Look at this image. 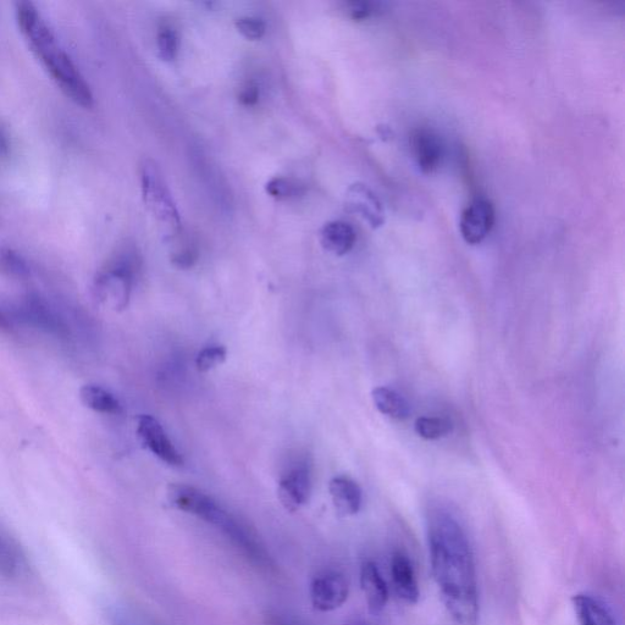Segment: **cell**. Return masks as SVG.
<instances>
[{"instance_id":"obj_1","label":"cell","mask_w":625,"mask_h":625,"mask_svg":"<svg viewBox=\"0 0 625 625\" xmlns=\"http://www.w3.org/2000/svg\"><path fill=\"white\" fill-rule=\"evenodd\" d=\"M428 541L431 571L448 613L459 624H477V571L462 525L450 513L435 511L429 517Z\"/></svg>"},{"instance_id":"obj_2","label":"cell","mask_w":625,"mask_h":625,"mask_svg":"<svg viewBox=\"0 0 625 625\" xmlns=\"http://www.w3.org/2000/svg\"><path fill=\"white\" fill-rule=\"evenodd\" d=\"M15 15L22 36L55 84L71 101L81 107L91 108L94 98L90 85L73 60L60 47L41 11L32 2H18L15 4Z\"/></svg>"},{"instance_id":"obj_3","label":"cell","mask_w":625,"mask_h":625,"mask_svg":"<svg viewBox=\"0 0 625 625\" xmlns=\"http://www.w3.org/2000/svg\"><path fill=\"white\" fill-rule=\"evenodd\" d=\"M140 268L134 247L125 245L103 265L93 280L94 298L102 306L120 312L129 306L132 286Z\"/></svg>"},{"instance_id":"obj_4","label":"cell","mask_w":625,"mask_h":625,"mask_svg":"<svg viewBox=\"0 0 625 625\" xmlns=\"http://www.w3.org/2000/svg\"><path fill=\"white\" fill-rule=\"evenodd\" d=\"M141 186L143 201L170 236H178L181 231V218L173 195L165 181L162 170L152 159L141 165Z\"/></svg>"},{"instance_id":"obj_5","label":"cell","mask_w":625,"mask_h":625,"mask_svg":"<svg viewBox=\"0 0 625 625\" xmlns=\"http://www.w3.org/2000/svg\"><path fill=\"white\" fill-rule=\"evenodd\" d=\"M5 308L15 324L30 326L32 329L40 330L57 339H68L70 335L69 326L62 315L49 304L46 298L36 293H27Z\"/></svg>"},{"instance_id":"obj_6","label":"cell","mask_w":625,"mask_h":625,"mask_svg":"<svg viewBox=\"0 0 625 625\" xmlns=\"http://www.w3.org/2000/svg\"><path fill=\"white\" fill-rule=\"evenodd\" d=\"M350 585L344 574L326 571L315 575L309 588L312 606L319 612H333L346 604Z\"/></svg>"},{"instance_id":"obj_7","label":"cell","mask_w":625,"mask_h":625,"mask_svg":"<svg viewBox=\"0 0 625 625\" xmlns=\"http://www.w3.org/2000/svg\"><path fill=\"white\" fill-rule=\"evenodd\" d=\"M495 208L488 199H475L463 210L459 230L468 245H479L494 229Z\"/></svg>"},{"instance_id":"obj_8","label":"cell","mask_w":625,"mask_h":625,"mask_svg":"<svg viewBox=\"0 0 625 625\" xmlns=\"http://www.w3.org/2000/svg\"><path fill=\"white\" fill-rule=\"evenodd\" d=\"M137 435L143 446L169 466L180 467L184 464V458L176 450L173 442L169 440L167 433L156 418L151 416L138 417Z\"/></svg>"},{"instance_id":"obj_9","label":"cell","mask_w":625,"mask_h":625,"mask_svg":"<svg viewBox=\"0 0 625 625\" xmlns=\"http://www.w3.org/2000/svg\"><path fill=\"white\" fill-rule=\"evenodd\" d=\"M409 145H411L413 158L423 174H433L440 168L444 160L445 149L440 136L435 131L427 127L413 130Z\"/></svg>"},{"instance_id":"obj_10","label":"cell","mask_w":625,"mask_h":625,"mask_svg":"<svg viewBox=\"0 0 625 625\" xmlns=\"http://www.w3.org/2000/svg\"><path fill=\"white\" fill-rule=\"evenodd\" d=\"M312 484L309 470L303 464L293 467L281 478L278 496L282 507L297 512L306 505L311 496Z\"/></svg>"},{"instance_id":"obj_11","label":"cell","mask_w":625,"mask_h":625,"mask_svg":"<svg viewBox=\"0 0 625 625\" xmlns=\"http://www.w3.org/2000/svg\"><path fill=\"white\" fill-rule=\"evenodd\" d=\"M29 560L24 547L8 530L0 527V578L20 580L29 572Z\"/></svg>"},{"instance_id":"obj_12","label":"cell","mask_w":625,"mask_h":625,"mask_svg":"<svg viewBox=\"0 0 625 625\" xmlns=\"http://www.w3.org/2000/svg\"><path fill=\"white\" fill-rule=\"evenodd\" d=\"M346 203L352 212L361 215L373 228H380L384 224L383 204L367 185L355 184L348 188Z\"/></svg>"},{"instance_id":"obj_13","label":"cell","mask_w":625,"mask_h":625,"mask_svg":"<svg viewBox=\"0 0 625 625\" xmlns=\"http://www.w3.org/2000/svg\"><path fill=\"white\" fill-rule=\"evenodd\" d=\"M391 578L396 594L406 604L414 605L419 600V586L412 561L403 552H395L391 561Z\"/></svg>"},{"instance_id":"obj_14","label":"cell","mask_w":625,"mask_h":625,"mask_svg":"<svg viewBox=\"0 0 625 625\" xmlns=\"http://www.w3.org/2000/svg\"><path fill=\"white\" fill-rule=\"evenodd\" d=\"M361 588L367 601L368 610L378 616L385 610L389 601V589L378 566L374 562H365L361 568Z\"/></svg>"},{"instance_id":"obj_15","label":"cell","mask_w":625,"mask_h":625,"mask_svg":"<svg viewBox=\"0 0 625 625\" xmlns=\"http://www.w3.org/2000/svg\"><path fill=\"white\" fill-rule=\"evenodd\" d=\"M329 491L339 516L351 517L361 511L363 494L355 480L336 477L330 481Z\"/></svg>"},{"instance_id":"obj_16","label":"cell","mask_w":625,"mask_h":625,"mask_svg":"<svg viewBox=\"0 0 625 625\" xmlns=\"http://www.w3.org/2000/svg\"><path fill=\"white\" fill-rule=\"evenodd\" d=\"M356 240L355 229L345 221H331L324 226L320 234L322 246L335 256H345L355 247Z\"/></svg>"},{"instance_id":"obj_17","label":"cell","mask_w":625,"mask_h":625,"mask_svg":"<svg viewBox=\"0 0 625 625\" xmlns=\"http://www.w3.org/2000/svg\"><path fill=\"white\" fill-rule=\"evenodd\" d=\"M572 604L579 625H617L611 611L591 595H574Z\"/></svg>"},{"instance_id":"obj_18","label":"cell","mask_w":625,"mask_h":625,"mask_svg":"<svg viewBox=\"0 0 625 625\" xmlns=\"http://www.w3.org/2000/svg\"><path fill=\"white\" fill-rule=\"evenodd\" d=\"M373 401L376 408L384 416L395 420H405L411 414V406L406 398L389 387H376L373 390Z\"/></svg>"},{"instance_id":"obj_19","label":"cell","mask_w":625,"mask_h":625,"mask_svg":"<svg viewBox=\"0 0 625 625\" xmlns=\"http://www.w3.org/2000/svg\"><path fill=\"white\" fill-rule=\"evenodd\" d=\"M82 403L92 411L102 414H119L121 405L112 392L98 385H85L80 390Z\"/></svg>"},{"instance_id":"obj_20","label":"cell","mask_w":625,"mask_h":625,"mask_svg":"<svg viewBox=\"0 0 625 625\" xmlns=\"http://www.w3.org/2000/svg\"><path fill=\"white\" fill-rule=\"evenodd\" d=\"M0 275L11 280H27L31 276V268L26 259L18 251L0 243Z\"/></svg>"},{"instance_id":"obj_21","label":"cell","mask_w":625,"mask_h":625,"mask_svg":"<svg viewBox=\"0 0 625 625\" xmlns=\"http://www.w3.org/2000/svg\"><path fill=\"white\" fill-rule=\"evenodd\" d=\"M414 429L424 440H439L452 433V423L446 418L420 417L414 424Z\"/></svg>"},{"instance_id":"obj_22","label":"cell","mask_w":625,"mask_h":625,"mask_svg":"<svg viewBox=\"0 0 625 625\" xmlns=\"http://www.w3.org/2000/svg\"><path fill=\"white\" fill-rule=\"evenodd\" d=\"M157 48L160 59L171 62L179 52V38L170 27L160 30L157 38Z\"/></svg>"},{"instance_id":"obj_23","label":"cell","mask_w":625,"mask_h":625,"mask_svg":"<svg viewBox=\"0 0 625 625\" xmlns=\"http://www.w3.org/2000/svg\"><path fill=\"white\" fill-rule=\"evenodd\" d=\"M228 352L223 346H210L199 352L196 365L199 372L206 373L225 362Z\"/></svg>"},{"instance_id":"obj_24","label":"cell","mask_w":625,"mask_h":625,"mask_svg":"<svg viewBox=\"0 0 625 625\" xmlns=\"http://www.w3.org/2000/svg\"><path fill=\"white\" fill-rule=\"evenodd\" d=\"M265 188L271 197L289 199L300 195L302 187L290 179L274 178L268 182Z\"/></svg>"},{"instance_id":"obj_25","label":"cell","mask_w":625,"mask_h":625,"mask_svg":"<svg viewBox=\"0 0 625 625\" xmlns=\"http://www.w3.org/2000/svg\"><path fill=\"white\" fill-rule=\"evenodd\" d=\"M236 29L247 40L257 41L263 38L265 31H267V26H265L262 19L253 18V16H243V18L236 20Z\"/></svg>"},{"instance_id":"obj_26","label":"cell","mask_w":625,"mask_h":625,"mask_svg":"<svg viewBox=\"0 0 625 625\" xmlns=\"http://www.w3.org/2000/svg\"><path fill=\"white\" fill-rule=\"evenodd\" d=\"M198 251L195 245L192 243H186V245L179 247L173 254H171V262L179 269H188L193 267L197 262Z\"/></svg>"},{"instance_id":"obj_27","label":"cell","mask_w":625,"mask_h":625,"mask_svg":"<svg viewBox=\"0 0 625 625\" xmlns=\"http://www.w3.org/2000/svg\"><path fill=\"white\" fill-rule=\"evenodd\" d=\"M347 11L353 20L361 21L375 13V4L369 2H348Z\"/></svg>"},{"instance_id":"obj_28","label":"cell","mask_w":625,"mask_h":625,"mask_svg":"<svg viewBox=\"0 0 625 625\" xmlns=\"http://www.w3.org/2000/svg\"><path fill=\"white\" fill-rule=\"evenodd\" d=\"M239 101L246 107H253L259 101V87L256 82L248 81L240 88Z\"/></svg>"},{"instance_id":"obj_29","label":"cell","mask_w":625,"mask_h":625,"mask_svg":"<svg viewBox=\"0 0 625 625\" xmlns=\"http://www.w3.org/2000/svg\"><path fill=\"white\" fill-rule=\"evenodd\" d=\"M0 331L3 333L13 334L15 331L14 320L11 319L7 308L0 307Z\"/></svg>"},{"instance_id":"obj_30","label":"cell","mask_w":625,"mask_h":625,"mask_svg":"<svg viewBox=\"0 0 625 625\" xmlns=\"http://www.w3.org/2000/svg\"><path fill=\"white\" fill-rule=\"evenodd\" d=\"M10 149V138L7 130L0 124V158L7 156Z\"/></svg>"}]
</instances>
